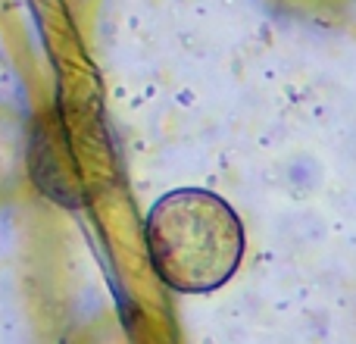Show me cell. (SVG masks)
<instances>
[{"label": "cell", "instance_id": "cell-1", "mask_svg": "<svg viewBox=\"0 0 356 344\" xmlns=\"http://www.w3.org/2000/svg\"><path fill=\"white\" fill-rule=\"evenodd\" d=\"M150 260L178 291H209L241 263V219L209 191H172L147 216Z\"/></svg>", "mask_w": 356, "mask_h": 344}, {"label": "cell", "instance_id": "cell-3", "mask_svg": "<svg viewBox=\"0 0 356 344\" xmlns=\"http://www.w3.org/2000/svg\"><path fill=\"white\" fill-rule=\"evenodd\" d=\"M266 13L303 29H332L356 16V0H257Z\"/></svg>", "mask_w": 356, "mask_h": 344}, {"label": "cell", "instance_id": "cell-2", "mask_svg": "<svg viewBox=\"0 0 356 344\" xmlns=\"http://www.w3.org/2000/svg\"><path fill=\"white\" fill-rule=\"evenodd\" d=\"M31 129L13 107L0 104V207L22 191L29 178Z\"/></svg>", "mask_w": 356, "mask_h": 344}]
</instances>
